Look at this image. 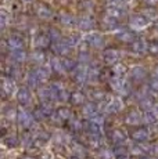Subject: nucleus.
<instances>
[{
  "label": "nucleus",
  "mask_w": 158,
  "mask_h": 159,
  "mask_svg": "<svg viewBox=\"0 0 158 159\" xmlns=\"http://www.w3.org/2000/svg\"><path fill=\"white\" fill-rule=\"evenodd\" d=\"M25 58H26V54H25V51H24V48H21V50H11L10 60L13 61V62H16V64L24 62Z\"/></svg>",
  "instance_id": "obj_18"
},
{
  "label": "nucleus",
  "mask_w": 158,
  "mask_h": 159,
  "mask_svg": "<svg viewBox=\"0 0 158 159\" xmlns=\"http://www.w3.org/2000/svg\"><path fill=\"white\" fill-rule=\"evenodd\" d=\"M118 39L121 42H125V43H133L135 42V33L130 32V30H122L121 33H118Z\"/></svg>",
  "instance_id": "obj_22"
},
{
  "label": "nucleus",
  "mask_w": 158,
  "mask_h": 159,
  "mask_svg": "<svg viewBox=\"0 0 158 159\" xmlns=\"http://www.w3.org/2000/svg\"><path fill=\"white\" fill-rule=\"evenodd\" d=\"M150 87H151V90L158 91V76H157V78H154V79H151V82H150Z\"/></svg>",
  "instance_id": "obj_52"
},
{
  "label": "nucleus",
  "mask_w": 158,
  "mask_h": 159,
  "mask_svg": "<svg viewBox=\"0 0 158 159\" xmlns=\"http://www.w3.org/2000/svg\"><path fill=\"white\" fill-rule=\"evenodd\" d=\"M78 26L82 30H90L95 28V20L89 15H85V17H81L78 20Z\"/></svg>",
  "instance_id": "obj_11"
},
{
  "label": "nucleus",
  "mask_w": 158,
  "mask_h": 159,
  "mask_svg": "<svg viewBox=\"0 0 158 159\" xmlns=\"http://www.w3.org/2000/svg\"><path fill=\"white\" fill-rule=\"evenodd\" d=\"M2 90L6 96H11L16 90V84H14V80L11 78H3L2 80Z\"/></svg>",
  "instance_id": "obj_12"
},
{
  "label": "nucleus",
  "mask_w": 158,
  "mask_h": 159,
  "mask_svg": "<svg viewBox=\"0 0 158 159\" xmlns=\"http://www.w3.org/2000/svg\"><path fill=\"white\" fill-rule=\"evenodd\" d=\"M33 118H35L36 120H42V119L46 118V114H44L43 109L39 107V108H36L35 111H33Z\"/></svg>",
  "instance_id": "obj_40"
},
{
  "label": "nucleus",
  "mask_w": 158,
  "mask_h": 159,
  "mask_svg": "<svg viewBox=\"0 0 158 159\" xmlns=\"http://www.w3.org/2000/svg\"><path fill=\"white\" fill-rule=\"evenodd\" d=\"M89 78V68L86 66V64H79L77 68L74 69V79L78 84H83L86 82V79Z\"/></svg>",
  "instance_id": "obj_3"
},
{
  "label": "nucleus",
  "mask_w": 158,
  "mask_h": 159,
  "mask_svg": "<svg viewBox=\"0 0 158 159\" xmlns=\"http://www.w3.org/2000/svg\"><path fill=\"white\" fill-rule=\"evenodd\" d=\"M128 0H108V3H110V6H115V7H121L122 8V6L126 4Z\"/></svg>",
  "instance_id": "obj_48"
},
{
  "label": "nucleus",
  "mask_w": 158,
  "mask_h": 159,
  "mask_svg": "<svg viewBox=\"0 0 158 159\" xmlns=\"http://www.w3.org/2000/svg\"><path fill=\"white\" fill-rule=\"evenodd\" d=\"M142 152H144V148H143V145H135V147H132V154L133 155H140Z\"/></svg>",
  "instance_id": "obj_50"
},
{
  "label": "nucleus",
  "mask_w": 158,
  "mask_h": 159,
  "mask_svg": "<svg viewBox=\"0 0 158 159\" xmlns=\"http://www.w3.org/2000/svg\"><path fill=\"white\" fill-rule=\"evenodd\" d=\"M92 120H95L96 123H99V125H103V122H104V119H103V116H99V115H96L95 118H92Z\"/></svg>",
  "instance_id": "obj_54"
},
{
  "label": "nucleus",
  "mask_w": 158,
  "mask_h": 159,
  "mask_svg": "<svg viewBox=\"0 0 158 159\" xmlns=\"http://www.w3.org/2000/svg\"><path fill=\"white\" fill-rule=\"evenodd\" d=\"M142 159H150V158H142Z\"/></svg>",
  "instance_id": "obj_61"
},
{
  "label": "nucleus",
  "mask_w": 158,
  "mask_h": 159,
  "mask_svg": "<svg viewBox=\"0 0 158 159\" xmlns=\"http://www.w3.org/2000/svg\"><path fill=\"white\" fill-rule=\"evenodd\" d=\"M143 2H144L146 4L151 6V7H154V6H157V4H158V0H143Z\"/></svg>",
  "instance_id": "obj_55"
},
{
  "label": "nucleus",
  "mask_w": 158,
  "mask_h": 159,
  "mask_svg": "<svg viewBox=\"0 0 158 159\" xmlns=\"http://www.w3.org/2000/svg\"><path fill=\"white\" fill-rule=\"evenodd\" d=\"M142 119H143V122H144V123L151 125V123H154V122L157 120L158 116L156 115V112H154L153 109H150V111H144V115L142 116Z\"/></svg>",
  "instance_id": "obj_25"
},
{
  "label": "nucleus",
  "mask_w": 158,
  "mask_h": 159,
  "mask_svg": "<svg viewBox=\"0 0 158 159\" xmlns=\"http://www.w3.org/2000/svg\"><path fill=\"white\" fill-rule=\"evenodd\" d=\"M33 115H31L28 111L25 109H20L18 111V116H17V122L22 129H26V127H31L33 123Z\"/></svg>",
  "instance_id": "obj_4"
},
{
  "label": "nucleus",
  "mask_w": 158,
  "mask_h": 159,
  "mask_svg": "<svg viewBox=\"0 0 158 159\" xmlns=\"http://www.w3.org/2000/svg\"><path fill=\"white\" fill-rule=\"evenodd\" d=\"M82 114H83L86 118H95V116L99 114V107L96 105V104H93V102H89V104H86V105L83 107V109H82Z\"/></svg>",
  "instance_id": "obj_16"
},
{
  "label": "nucleus",
  "mask_w": 158,
  "mask_h": 159,
  "mask_svg": "<svg viewBox=\"0 0 158 159\" xmlns=\"http://www.w3.org/2000/svg\"><path fill=\"white\" fill-rule=\"evenodd\" d=\"M39 97H40V100L43 102L49 101V100H51V90L50 87H43L39 90Z\"/></svg>",
  "instance_id": "obj_33"
},
{
  "label": "nucleus",
  "mask_w": 158,
  "mask_h": 159,
  "mask_svg": "<svg viewBox=\"0 0 158 159\" xmlns=\"http://www.w3.org/2000/svg\"><path fill=\"white\" fill-rule=\"evenodd\" d=\"M71 159H79V158H71Z\"/></svg>",
  "instance_id": "obj_62"
},
{
  "label": "nucleus",
  "mask_w": 158,
  "mask_h": 159,
  "mask_svg": "<svg viewBox=\"0 0 158 159\" xmlns=\"http://www.w3.org/2000/svg\"><path fill=\"white\" fill-rule=\"evenodd\" d=\"M144 15H146V17H150V18H154V17H157V15H158V13H157V11L156 10H154V8H147V10H146L144 11Z\"/></svg>",
  "instance_id": "obj_51"
},
{
  "label": "nucleus",
  "mask_w": 158,
  "mask_h": 159,
  "mask_svg": "<svg viewBox=\"0 0 158 159\" xmlns=\"http://www.w3.org/2000/svg\"><path fill=\"white\" fill-rule=\"evenodd\" d=\"M140 108L144 109V111H150V109L154 108V102L148 97H144V98L140 100Z\"/></svg>",
  "instance_id": "obj_35"
},
{
  "label": "nucleus",
  "mask_w": 158,
  "mask_h": 159,
  "mask_svg": "<svg viewBox=\"0 0 158 159\" xmlns=\"http://www.w3.org/2000/svg\"><path fill=\"white\" fill-rule=\"evenodd\" d=\"M17 101L22 104V105H25V104L31 101V93H29V90L26 87H22L17 91Z\"/></svg>",
  "instance_id": "obj_15"
},
{
  "label": "nucleus",
  "mask_w": 158,
  "mask_h": 159,
  "mask_svg": "<svg viewBox=\"0 0 158 159\" xmlns=\"http://www.w3.org/2000/svg\"><path fill=\"white\" fill-rule=\"evenodd\" d=\"M100 159H114V151H111V149H103L100 152Z\"/></svg>",
  "instance_id": "obj_41"
},
{
  "label": "nucleus",
  "mask_w": 158,
  "mask_h": 159,
  "mask_svg": "<svg viewBox=\"0 0 158 159\" xmlns=\"http://www.w3.org/2000/svg\"><path fill=\"white\" fill-rule=\"evenodd\" d=\"M65 42L71 46V47H74V46H77L79 43V38L77 35H71V36H68V38L65 39Z\"/></svg>",
  "instance_id": "obj_44"
},
{
  "label": "nucleus",
  "mask_w": 158,
  "mask_h": 159,
  "mask_svg": "<svg viewBox=\"0 0 158 159\" xmlns=\"http://www.w3.org/2000/svg\"><path fill=\"white\" fill-rule=\"evenodd\" d=\"M92 96H93V98H95V100H103V98H104V93H103V91H99V90L93 91Z\"/></svg>",
  "instance_id": "obj_53"
},
{
  "label": "nucleus",
  "mask_w": 158,
  "mask_h": 159,
  "mask_svg": "<svg viewBox=\"0 0 158 159\" xmlns=\"http://www.w3.org/2000/svg\"><path fill=\"white\" fill-rule=\"evenodd\" d=\"M83 129L89 133V136H101V125L96 123L95 120L86 122L83 125Z\"/></svg>",
  "instance_id": "obj_7"
},
{
  "label": "nucleus",
  "mask_w": 158,
  "mask_h": 159,
  "mask_svg": "<svg viewBox=\"0 0 158 159\" xmlns=\"http://www.w3.org/2000/svg\"><path fill=\"white\" fill-rule=\"evenodd\" d=\"M110 84L115 91H119V93H123V94L126 93V84L123 83L121 76H114V78L110 80Z\"/></svg>",
  "instance_id": "obj_13"
},
{
  "label": "nucleus",
  "mask_w": 158,
  "mask_h": 159,
  "mask_svg": "<svg viewBox=\"0 0 158 159\" xmlns=\"http://www.w3.org/2000/svg\"><path fill=\"white\" fill-rule=\"evenodd\" d=\"M144 76H146V69L143 66H135L130 71V78L133 80H142V79H144Z\"/></svg>",
  "instance_id": "obj_20"
},
{
  "label": "nucleus",
  "mask_w": 158,
  "mask_h": 159,
  "mask_svg": "<svg viewBox=\"0 0 158 159\" xmlns=\"http://www.w3.org/2000/svg\"><path fill=\"white\" fill-rule=\"evenodd\" d=\"M49 35H50V38H51V40L53 42L61 40V35H60V32L57 29H54V28H51L50 30H49Z\"/></svg>",
  "instance_id": "obj_42"
},
{
  "label": "nucleus",
  "mask_w": 158,
  "mask_h": 159,
  "mask_svg": "<svg viewBox=\"0 0 158 159\" xmlns=\"http://www.w3.org/2000/svg\"><path fill=\"white\" fill-rule=\"evenodd\" d=\"M69 48H71V46L65 40H57L53 43V51L58 56H67L69 53Z\"/></svg>",
  "instance_id": "obj_6"
},
{
  "label": "nucleus",
  "mask_w": 158,
  "mask_h": 159,
  "mask_svg": "<svg viewBox=\"0 0 158 159\" xmlns=\"http://www.w3.org/2000/svg\"><path fill=\"white\" fill-rule=\"evenodd\" d=\"M111 140H112V143H115L117 145H121L122 143H125L126 137H125V134H123L122 131L114 130V131L111 133Z\"/></svg>",
  "instance_id": "obj_23"
},
{
  "label": "nucleus",
  "mask_w": 158,
  "mask_h": 159,
  "mask_svg": "<svg viewBox=\"0 0 158 159\" xmlns=\"http://www.w3.org/2000/svg\"><path fill=\"white\" fill-rule=\"evenodd\" d=\"M51 90V100H58V101H65L68 98V93H67L65 87L63 86L60 82L57 83H53L50 86Z\"/></svg>",
  "instance_id": "obj_1"
},
{
  "label": "nucleus",
  "mask_w": 158,
  "mask_h": 159,
  "mask_svg": "<svg viewBox=\"0 0 158 159\" xmlns=\"http://www.w3.org/2000/svg\"><path fill=\"white\" fill-rule=\"evenodd\" d=\"M86 43L93 46V47H96V48H99V47H103L104 39H103V36L99 35V33H90V35L86 36Z\"/></svg>",
  "instance_id": "obj_8"
},
{
  "label": "nucleus",
  "mask_w": 158,
  "mask_h": 159,
  "mask_svg": "<svg viewBox=\"0 0 158 159\" xmlns=\"http://www.w3.org/2000/svg\"><path fill=\"white\" fill-rule=\"evenodd\" d=\"M60 21H61L63 25L65 26H75L78 24V20L74 15L68 14V13H61L60 14Z\"/></svg>",
  "instance_id": "obj_17"
},
{
  "label": "nucleus",
  "mask_w": 158,
  "mask_h": 159,
  "mask_svg": "<svg viewBox=\"0 0 158 159\" xmlns=\"http://www.w3.org/2000/svg\"><path fill=\"white\" fill-rule=\"evenodd\" d=\"M156 73H157V76H158V66H157V69H156Z\"/></svg>",
  "instance_id": "obj_60"
},
{
  "label": "nucleus",
  "mask_w": 158,
  "mask_h": 159,
  "mask_svg": "<svg viewBox=\"0 0 158 159\" xmlns=\"http://www.w3.org/2000/svg\"><path fill=\"white\" fill-rule=\"evenodd\" d=\"M118 159H129L126 155H122V157H118Z\"/></svg>",
  "instance_id": "obj_57"
},
{
  "label": "nucleus",
  "mask_w": 158,
  "mask_h": 159,
  "mask_svg": "<svg viewBox=\"0 0 158 159\" xmlns=\"http://www.w3.org/2000/svg\"><path fill=\"white\" fill-rule=\"evenodd\" d=\"M32 61L33 62H38V64H42L44 61V53L43 51H33L32 53Z\"/></svg>",
  "instance_id": "obj_37"
},
{
  "label": "nucleus",
  "mask_w": 158,
  "mask_h": 159,
  "mask_svg": "<svg viewBox=\"0 0 158 159\" xmlns=\"http://www.w3.org/2000/svg\"><path fill=\"white\" fill-rule=\"evenodd\" d=\"M148 50H150L151 53H158V43H157V44H151V46H148Z\"/></svg>",
  "instance_id": "obj_56"
},
{
  "label": "nucleus",
  "mask_w": 158,
  "mask_h": 159,
  "mask_svg": "<svg viewBox=\"0 0 158 159\" xmlns=\"http://www.w3.org/2000/svg\"><path fill=\"white\" fill-rule=\"evenodd\" d=\"M133 51L136 53H144V51L148 50V44L146 43L144 40H135L133 42Z\"/></svg>",
  "instance_id": "obj_28"
},
{
  "label": "nucleus",
  "mask_w": 158,
  "mask_h": 159,
  "mask_svg": "<svg viewBox=\"0 0 158 159\" xmlns=\"http://www.w3.org/2000/svg\"><path fill=\"white\" fill-rule=\"evenodd\" d=\"M79 62H82V64H86V62H89V60H90V56H89V53H87L86 50H81L79 51Z\"/></svg>",
  "instance_id": "obj_39"
},
{
  "label": "nucleus",
  "mask_w": 158,
  "mask_h": 159,
  "mask_svg": "<svg viewBox=\"0 0 158 159\" xmlns=\"http://www.w3.org/2000/svg\"><path fill=\"white\" fill-rule=\"evenodd\" d=\"M150 21L146 15H133L129 20V26L133 30H143L144 28H147Z\"/></svg>",
  "instance_id": "obj_2"
},
{
  "label": "nucleus",
  "mask_w": 158,
  "mask_h": 159,
  "mask_svg": "<svg viewBox=\"0 0 158 159\" xmlns=\"http://www.w3.org/2000/svg\"><path fill=\"white\" fill-rule=\"evenodd\" d=\"M50 40H51V38H50V35H46V33H40V35H38L36 36V39H35V46L38 48H46L50 46Z\"/></svg>",
  "instance_id": "obj_14"
},
{
  "label": "nucleus",
  "mask_w": 158,
  "mask_h": 159,
  "mask_svg": "<svg viewBox=\"0 0 158 159\" xmlns=\"http://www.w3.org/2000/svg\"><path fill=\"white\" fill-rule=\"evenodd\" d=\"M50 66H51V69H53L56 73H58V75H64V72H67L65 68H64L63 61L58 60V58H51L50 60Z\"/></svg>",
  "instance_id": "obj_19"
},
{
  "label": "nucleus",
  "mask_w": 158,
  "mask_h": 159,
  "mask_svg": "<svg viewBox=\"0 0 158 159\" xmlns=\"http://www.w3.org/2000/svg\"><path fill=\"white\" fill-rule=\"evenodd\" d=\"M112 72L115 73V76H122L123 73L126 72V66L123 65V64H114Z\"/></svg>",
  "instance_id": "obj_36"
},
{
  "label": "nucleus",
  "mask_w": 158,
  "mask_h": 159,
  "mask_svg": "<svg viewBox=\"0 0 158 159\" xmlns=\"http://www.w3.org/2000/svg\"><path fill=\"white\" fill-rule=\"evenodd\" d=\"M121 109H122V101L118 100V98L112 100L111 102L107 104V111L108 112H118V111H121Z\"/></svg>",
  "instance_id": "obj_27"
},
{
  "label": "nucleus",
  "mask_w": 158,
  "mask_h": 159,
  "mask_svg": "<svg viewBox=\"0 0 158 159\" xmlns=\"http://www.w3.org/2000/svg\"><path fill=\"white\" fill-rule=\"evenodd\" d=\"M36 15L39 18H42V20H50V18H53V11L46 4H38V7H36Z\"/></svg>",
  "instance_id": "obj_9"
},
{
  "label": "nucleus",
  "mask_w": 158,
  "mask_h": 159,
  "mask_svg": "<svg viewBox=\"0 0 158 159\" xmlns=\"http://www.w3.org/2000/svg\"><path fill=\"white\" fill-rule=\"evenodd\" d=\"M42 159H50V155H49V154H46V155H44V157L42 158Z\"/></svg>",
  "instance_id": "obj_58"
},
{
  "label": "nucleus",
  "mask_w": 158,
  "mask_h": 159,
  "mask_svg": "<svg viewBox=\"0 0 158 159\" xmlns=\"http://www.w3.org/2000/svg\"><path fill=\"white\" fill-rule=\"evenodd\" d=\"M35 71H36V75H38L39 80H40V83L44 80H47L49 76H50V69L46 68V66H40V68L35 69Z\"/></svg>",
  "instance_id": "obj_26"
},
{
  "label": "nucleus",
  "mask_w": 158,
  "mask_h": 159,
  "mask_svg": "<svg viewBox=\"0 0 158 159\" xmlns=\"http://www.w3.org/2000/svg\"><path fill=\"white\" fill-rule=\"evenodd\" d=\"M71 129L72 130H81V129H83V125L78 120H71Z\"/></svg>",
  "instance_id": "obj_49"
},
{
  "label": "nucleus",
  "mask_w": 158,
  "mask_h": 159,
  "mask_svg": "<svg viewBox=\"0 0 158 159\" xmlns=\"http://www.w3.org/2000/svg\"><path fill=\"white\" fill-rule=\"evenodd\" d=\"M142 120L143 119L140 118V115H139L137 112H130V114L126 116V122L129 125H137V123H140Z\"/></svg>",
  "instance_id": "obj_32"
},
{
  "label": "nucleus",
  "mask_w": 158,
  "mask_h": 159,
  "mask_svg": "<svg viewBox=\"0 0 158 159\" xmlns=\"http://www.w3.org/2000/svg\"><path fill=\"white\" fill-rule=\"evenodd\" d=\"M132 139L135 140V141H139V143L147 141V140H148V131L146 129H137L136 131H133Z\"/></svg>",
  "instance_id": "obj_21"
},
{
  "label": "nucleus",
  "mask_w": 158,
  "mask_h": 159,
  "mask_svg": "<svg viewBox=\"0 0 158 159\" xmlns=\"http://www.w3.org/2000/svg\"><path fill=\"white\" fill-rule=\"evenodd\" d=\"M22 159H35V158H32V157H25V158H22Z\"/></svg>",
  "instance_id": "obj_59"
},
{
  "label": "nucleus",
  "mask_w": 158,
  "mask_h": 159,
  "mask_svg": "<svg viewBox=\"0 0 158 159\" xmlns=\"http://www.w3.org/2000/svg\"><path fill=\"white\" fill-rule=\"evenodd\" d=\"M64 64V68H65V71H74L75 68H77V62L72 60H69V58H67V60L63 61Z\"/></svg>",
  "instance_id": "obj_38"
},
{
  "label": "nucleus",
  "mask_w": 158,
  "mask_h": 159,
  "mask_svg": "<svg viewBox=\"0 0 158 159\" xmlns=\"http://www.w3.org/2000/svg\"><path fill=\"white\" fill-rule=\"evenodd\" d=\"M57 116H58L61 120H69V119H71V111H69L67 107H61V108L57 109Z\"/></svg>",
  "instance_id": "obj_30"
},
{
  "label": "nucleus",
  "mask_w": 158,
  "mask_h": 159,
  "mask_svg": "<svg viewBox=\"0 0 158 159\" xmlns=\"http://www.w3.org/2000/svg\"><path fill=\"white\" fill-rule=\"evenodd\" d=\"M107 15H110V17H114V18H121V15H122V8L121 7H115V6H110V7L107 8Z\"/></svg>",
  "instance_id": "obj_31"
},
{
  "label": "nucleus",
  "mask_w": 158,
  "mask_h": 159,
  "mask_svg": "<svg viewBox=\"0 0 158 159\" xmlns=\"http://www.w3.org/2000/svg\"><path fill=\"white\" fill-rule=\"evenodd\" d=\"M4 143H6V144H7L8 147H16V145L18 144L16 136H10V137H7V139H4Z\"/></svg>",
  "instance_id": "obj_47"
},
{
  "label": "nucleus",
  "mask_w": 158,
  "mask_h": 159,
  "mask_svg": "<svg viewBox=\"0 0 158 159\" xmlns=\"http://www.w3.org/2000/svg\"><path fill=\"white\" fill-rule=\"evenodd\" d=\"M26 83H28L29 87H32V89L38 87V84L40 83V80H39L38 75H36V71H31L28 73V76H26Z\"/></svg>",
  "instance_id": "obj_24"
},
{
  "label": "nucleus",
  "mask_w": 158,
  "mask_h": 159,
  "mask_svg": "<svg viewBox=\"0 0 158 159\" xmlns=\"http://www.w3.org/2000/svg\"><path fill=\"white\" fill-rule=\"evenodd\" d=\"M7 22H8V15H7L6 11H2V14H0V24H2V29L6 28Z\"/></svg>",
  "instance_id": "obj_46"
},
{
  "label": "nucleus",
  "mask_w": 158,
  "mask_h": 159,
  "mask_svg": "<svg viewBox=\"0 0 158 159\" xmlns=\"http://www.w3.org/2000/svg\"><path fill=\"white\" fill-rule=\"evenodd\" d=\"M7 46H8V48H10V51L11 50H21V48H24V40L21 36L13 35L8 38Z\"/></svg>",
  "instance_id": "obj_10"
},
{
  "label": "nucleus",
  "mask_w": 158,
  "mask_h": 159,
  "mask_svg": "<svg viewBox=\"0 0 158 159\" xmlns=\"http://www.w3.org/2000/svg\"><path fill=\"white\" fill-rule=\"evenodd\" d=\"M33 141H35V140H33V136L31 133H24V136H22V144L24 145H29V144H32Z\"/></svg>",
  "instance_id": "obj_43"
},
{
  "label": "nucleus",
  "mask_w": 158,
  "mask_h": 159,
  "mask_svg": "<svg viewBox=\"0 0 158 159\" xmlns=\"http://www.w3.org/2000/svg\"><path fill=\"white\" fill-rule=\"evenodd\" d=\"M104 24H105V26H107L108 29H114V28H117L118 26V20L117 18H114V17H110V15H105Z\"/></svg>",
  "instance_id": "obj_34"
},
{
  "label": "nucleus",
  "mask_w": 158,
  "mask_h": 159,
  "mask_svg": "<svg viewBox=\"0 0 158 159\" xmlns=\"http://www.w3.org/2000/svg\"><path fill=\"white\" fill-rule=\"evenodd\" d=\"M69 101H71L72 104H75V105L83 104V101H85V96L81 93V91H75V93H72L71 96H69Z\"/></svg>",
  "instance_id": "obj_29"
},
{
  "label": "nucleus",
  "mask_w": 158,
  "mask_h": 159,
  "mask_svg": "<svg viewBox=\"0 0 158 159\" xmlns=\"http://www.w3.org/2000/svg\"><path fill=\"white\" fill-rule=\"evenodd\" d=\"M119 51L115 50V48H108V50H105L104 53H103V60H104V62L107 64H111V65H114V64L118 62V60H119Z\"/></svg>",
  "instance_id": "obj_5"
},
{
  "label": "nucleus",
  "mask_w": 158,
  "mask_h": 159,
  "mask_svg": "<svg viewBox=\"0 0 158 159\" xmlns=\"http://www.w3.org/2000/svg\"><path fill=\"white\" fill-rule=\"evenodd\" d=\"M4 116L7 119H10V120H14V119H17L18 112H16V109H14V108H8L7 111H6V115Z\"/></svg>",
  "instance_id": "obj_45"
}]
</instances>
